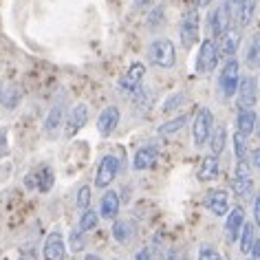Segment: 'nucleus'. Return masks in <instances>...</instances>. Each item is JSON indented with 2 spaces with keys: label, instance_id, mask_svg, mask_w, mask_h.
<instances>
[{
  "label": "nucleus",
  "instance_id": "nucleus-1",
  "mask_svg": "<svg viewBox=\"0 0 260 260\" xmlns=\"http://www.w3.org/2000/svg\"><path fill=\"white\" fill-rule=\"evenodd\" d=\"M148 57H150V62L154 64V67L172 69L174 62H177V51H174L172 40H168V38L154 40L150 47H148Z\"/></svg>",
  "mask_w": 260,
  "mask_h": 260
},
{
  "label": "nucleus",
  "instance_id": "nucleus-2",
  "mask_svg": "<svg viewBox=\"0 0 260 260\" xmlns=\"http://www.w3.org/2000/svg\"><path fill=\"white\" fill-rule=\"evenodd\" d=\"M238 82H240V64H238V60L230 57V60L225 62L223 71H220V75H218V86H220L223 97H234L236 95Z\"/></svg>",
  "mask_w": 260,
  "mask_h": 260
},
{
  "label": "nucleus",
  "instance_id": "nucleus-3",
  "mask_svg": "<svg viewBox=\"0 0 260 260\" xmlns=\"http://www.w3.org/2000/svg\"><path fill=\"white\" fill-rule=\"evenodd\" d=\"M212 128H214V115L210 108H201L197 117H194V123H192V137H194V146L201 148L210 139L212 135Z\"/></svg>",
  "mask_w": 260,
  "mask_h": 260
},
{
  "label": "nucleus",
  "instance_id": "nucleus-4",
  "mask_svg": "<svg viewBox=\"0 0 260 260\" xmlns=\"http://www.w3.org/2000/svg\"><path fill=\"white\" fill-rule=\"evenodd\" d=\"M119 159L115 157V154H106V157H102L100 166H97V174H95V187H100V190H106V187L113 183L117 179V174H119Z\"/></svg>",
  "mask_w": 260,
  "mask_h": 260
},
{
  "label": "nucleus",
  "instance_id": "nucleus-5",
  "mask_svg": "<svg viewBox=\"0 0 260 260\" xmlns=\"http://www.w3.org/2000/svg\"><path fill=\"white\" fill-rule=\"evenodd\" d=\"M218 64V49L212 40H203L201 42V49H199V55H197V73L199 75H207L216 69Z\"/></svg>",
  "mask_w": 260,
  "mask_h": 260
},
{
  "label": "nucleus",
  "instance_id": "nucleus-6",
  "mask_svg": "<svg viewBox=\"0 0 260 260\" xmlns=\"http://www.w3.org/2000/svg\"><path fill=\"white\" fill-rule=\"evenodd\" d=\"M199 40V9L185 11L183 20H181V44L183 49H190Z\"/></svg>",
  "mask_w": 260,
  "mask_h": 260
},
{
  "label": "nucleus",
  "instance_id": "nucleus-7",
  "mask_svg": "<svg viewBox=\"0 0 260 260\" xmlns=\"http://www.w3.org/2000/svg\"><path fill=\"white\" fill-rule=\"evenodd\" d=\"M236 95H238V106L240 108H253L256 106V102H258V84H256V80H253L251 75L240 77Z\"/></svg>",
  "mask_w": 260,
  "mask_h": 260
},
{
  "label": "nucleus",
  "instance_id": "nucleus-8",
  "mask_svg": "<svg viewBox=\"0 0 260 260\" xmlns=\"http://www.w3.org/2000/svg\"><path fill=\"white\" fill-rule=\"evenodd\" d=\"M44 260H64L67 258V245H64V236L60 230H53L44 240Z\"/></svg>",
  "mask_w": 260,
  "mask_h": 260
},
{
  "label": "nucleus",
  "instance_id": "nucleus-9",
  "mask_svg": "<svg viewBox=\"0 0 260 260\" xmlns=\"http://www.w3.org/2000/svg\"><path fill=\"white\" fill-rule=\"evenodd\" d=\"M86 121H88V106L86 104H77V106L71 108V113L67 117V130H64V135H67L69 139L75 137V135L86 126Z\"/></svg>",
  "mask_w": 260,
  "mask_h": 260
},
{
  "label": "nucleus",
  "instance_id": "nucleus-10",
  "mask_svg": "<svg viewBox=\"0 0 260 260\" xmlns=\"http://www.w3.org/2000/svg\"><path fill=\"white\" fill-rule=\"evenodd\" d=\"M119 119H121V113L117 106H106L97 117V130H100L102 137H110V135L117 130L119 126Z\"/></svg>",
  "mask_w": 260,
  "mask_h": 260
},
{
  "label": "nucleus",
  "instance_id": "nucleus-11",
  "mask_svg": "<svg viewBox=\"0 0 260 260\" xmlns=\"http://www.w3.org/2000/svg\"><path fill=\"white\" fill-rule=\"evenodd\" d=\"M64 115H67V100H64V95L60 100L53 102V106H51L47 119H44V133L47 135H55L60 126L64 123Z\"/></svg>",
  "mask_w": 260,
  "mask_h": 260
},
{
  "label": "nucleus",
  "instance_id": "nucleus-12",
  "mask_svg": "<svg viewBox=\"0 0 260 260\" xmlns=\"http://www.w3.org/2000/svg\"><path fill=\"white\" fill-rule=\"evenodd\" d=\"M205 210H210L214 216H227V212H230V197H227L225 190H212L207 192V197L203 201Z\"/></svg>",
  "mask_w": 260,
  "mask_h": 260
},
{
  "label": "nucleus",
  "instance_id": "nucleus-13",
  "mask_svg": "<svg viewBox=\"0 0 260 260\" xmlns=\"http://www.w3.org/2000/svg\"><path fill=\"white\" fill-rule=\"evenodd\" d=\"M144 77H146V67H144V64H141V62L130 64V69L126 71V75L119 80V88L126 90V93H135V90L141 86Z\"/></svg>",
  "mask_w": 260,
  "mask_h": 260
},
{
  "label": "nucleus",
  "instance_id": "nucleus-14",
  "mask_svg": "<svg viewBox=\"0 0 260 260\" xmlns=\"http://www.w3.org/2000/svg\"><path fill=\"white\" fill-rule=\"evenodd\" d=\"M137 236V225L130 218H117L113 223V238L119 245H130Z\"/></svg>",
  "mask_w": 260,
  "mask_h": 260
},
{
  "label": "nucleus",
  "instance_id": "nucleus-15",
  "mask_svg": "<svg viewBox=\"0 0 260 260\" xmlns=\"http://www.w3.org/2000/svg\"><path fill=\"white\" fill-rule=\"evenodd\" d=\"M157 157H159V150L154 144H148V146H141L137 152H135V159H133V170H148L157 164Z\"/></svg>",
  "mask_w": 260,
  "mask_h": 260
},
{
  "label": "nucleus",
  "instance_id": "nucleus-16",
  "mask_svg": "<svg viewBox=\"0 0 260 260\" xmlns=\"http://www.w3.org/2000/svg\"><path fill=\"white\" fill-rule=\"evenodd\" d=\"M245 225V210L243 207H234V210L227 212V220H225V234H227V240L234 243V240L238 238L240 230H243Z\"/></svg>",
  "mask_w": 260,
  "mask_h": 260
},
{
  "label": "nucleus",
  "instance_id": "nucleus-17",
  "mask_svg": "<svg viewBox=\"0 0 260 260\" xmlns=\"http://www.w3.org/2000/svg\"><path fill=\"white\" fill-rule=\"evenodd\" d=\"M119 194H117L115 190H106L102 197V203H100V216L106 218V220H113L117 218V214H119Z\"/></svg>",
  "mask_w": 260,
  "mask_h": 260
},
{
  "label": "nucleus",
  "instance_id": "nucleus-18",
  "mask_svg": "<svg viewBox=\"0 0 260 260\" xmlns=\"http://www.w3.org/2000/svg\"><path fill=\"white\" fill-rule=\"evenodd\" d=\"M230 24H232V16H230V11H227V5L220 3L218 9H214V14H212V34L220 38L230 29Z\"/></svg>",
  "mask_w": 260,
  "mask_h": 260
},
{
  "label": "nucleus",
  "instance_id": "nucleus-19",
  "mask_svg": "<svg viewBox=\"0 0 260 260\" xmlns=\"http://www.w3.org/2000/svg\"><path fill=\"white\" fill-rule=\"evenodd\" d=\"M258 126V117L256 113H253V108H240V113L236 117V128H238V133H243V135H249L256 130Z\"/></svg>",
  "mask_w": 260,
  "mask_h": 260
},
{
  "label": "nucleus",
  "instance_id": "nucleus-20",
  "mask_svg": "<svg viewBox=\"0 0 260 260\" xmlns=\"http://www.w3.org/2000/svg\"><path fill=\"white\" fill-rule=\"evenodd\" d=\"M22 100V93L20 88L14 86V84H3L0 82V104L5 108H16Z\"/></svg>",
  "mask_w": 260,
  "mask_h": 260
},
{
  "label": "nucleus",
  "instance_id": "nucleus-21",
  "mask_svg": "<svg viewBox=\"0 0 260 260\" xmlns=\"http://www.w3.org/2000/svg\"><path fill=\"white\" fill-rule=\"evenodd\" d=\"M218 172H220L218 157H216V154H210V157H205L203 161H201V168H199L197 177L201 181H212V179L218 177Z\"/></svg>",
  "mask_w": 260,
  "mask_h": 260
},
{
  "label": "nucleus",
  "instance_id": "nucleus-22",
  "mask_svg": "<svg viewBox=\"0 0 260 260\" xmlns=\"http://www.w3.org/2000/svg\"><path fill=\"white\" fill-rule=\"evenodd\" d=\"M238 47H240V34H238V31L227 29L225 34L220 36V47H218V51H220L223 55L232 57V55L238 51Z\"/></svg>",
  "mask_w": 260,
  "mask_h": 260
},
{
  "label": "nucleus",
  "instance_id": "nucleus-23",
  "mask_svg": "<svg viewBox=\"0 0 260 260\" xmlns=\"http://www.w3.org/2000/svg\"><path fill=\"white\" fill-rule=\"evenodd\" d=\"M245 62L247 67H249L251 71L260 69V34H256L251 38L249 47H247V55H245Z\"/></svg>",
  "mask_w": 260,
  "mask_h": 260
},
{
  "label": "nucleus",
  "instance_id": "nucleus-24",
  "mask_svg": "<svg viewBox=\"0 0 260 260\" xmlns=\"http://www.w3.org/2000/svg\"><path fill=\"white\" fill-rule=\"evenodd\" d=\"M238 238H240V251L249 253L253 243H256V225H253V223H245L243 230H240V234H238Z\"/></svg>",
  "mask_w": 260,
  "mask_h": 260
},
{
  "label": "nucleus",
  "instance_id": "nucleus-25",
  "mask_svg": "<svg viewBox=\"0 0 260 260\" xmlns=\"http://www.w3.org/2000/svg\"><path fill=\"white\" fill-rule=\"evenodd\" d=\"M256 7H258V0H243V3H240V9H238V22H240V27H247V24L253 20Z\"/></svg>",
  "mask_w": 260,
  "mask_h": 260
},
{
  "label": "nucleus",
  "instance_id": "nucleus-26",
  "mask_svg": "<svg viewBox=\"0 0 260 260\" xmlns=\"http://www.w3.org/2000/svg\"><path fill=\"white\" fill-rule=\"evenodd\" d=\"M225 141H227V133H225V126H218V128H212V135H210V148L214 154H220L225 150Z\"/></svg>",
  "mask_w": 260,
  "mask_h": 260
},
{
  "label": "nucleus",
  "instance_id": "nucleus-27",
  "mask_svg": "<svg viewBox=\"0 0 260 260\" xmlns=\"http://www.w3.org/2000/svg\"><path fill=\"white\" fill-rule=\"evenodd\" d=\"M185 123H187V115H179V117H174V119H170V121L161 123V126H159V135H164V137H168V135H174V133H179V130H183Z\"/></svg>",
  "mask_w": 260,
  "mask_h": 260
},
{
  "label": "nucleus",
  "instance_id": "nucleus-28",
  "mask_svg": "<svg viewBox=\"0 0 260 260\" xmlns=\"http://www.w3.org/2000/svg\"><path fill=\"white\" fill-rule=\"evenodd\" d=\"M97 223H100V214H97L95 210H82V216H80V223H77V230H82L84 234L95 230Z\"/></svg>",
  "mask_w": 260,
  "mask_h": 260
},
{
  "label": "nucleus",
  "instance_id": "nucleus-29",
  "mask_svg": "<svg viewBox=\"0 0 260 260\" xmlns=\"http://www.w3.org/2000/svg\"><path fill=\"white\" fill-rule=\"evenodd\" d=\"M36 187L40 192H49L51 187H53V181H55V177H53V172H51V168H42L40 172L36 174Z\"/></svg>",
  "mask_w": 260,
  "mask_h": 260
},
{
  "label": "nucleus",
  "instance_id": "nucleus-30",
  "mask_svg": "<svg viewBox=\"0 0 260 260\" xmlns=\"http://www.w3.org/2000/svg\"><path fill=\"white\" fill-rule=\"evenodd\" d=\"M185 93H174V95H170L168 100L164 102V113H174L177 108H181L185 104Z\"/></svg>",
  "mask_w": 260,
  "mask_h": 260
},
{
  "label": "nucleus",
  "instance_id": "nucleus-31",
  "mask_svg": "<svg viewBox=\"0 0 260 260\" xmlns=\"http://www.w3.org/2000/svg\"><path fill=\"white\" fill-rule=\"evenodd\" d=\"M234 154H236V159H245L247 157V135L238 133L234 135Z\"/></svg>",
  "mask_w": 260,
  "mask_h": 260
},
{
  "label": "nucleus",
  "instance_id": "nucleus-32",
  "mask_svg": "<svg viewBox=\"0 0 260 260\" xmlns=\"http://www.w3.org/2000/svg\"><path fill=\"white\" fill-rule=\"evenodd\" d=\"M251 185H253L251 174L249 177H234V192H236L238 197H245V194L251 190Z\"/></svg>",
  "mask_w": 260,
  "mask_h": 260
},
{
  "label": "nucleus",
  "instance_id": "nucleus-33",
  "mask_svg": "<svg viewBox=\"0 0 260 260\" xmlns=\"http://www.w3.org/2000/svg\"><path fill=\"white\" fill-rule=\"evenodd\" d=\"M69 245H71V251H82L86 247V238H84V232L82 230H73L69 236Z\"/></svg>",
  "mask_w": 260,
  "mask_h": 260
},
{
  "label": "nucleus",
  "instance_id": "nucleus-34",
  "mask_svg": "<svg viewBox=\"0 0 260 260\" xmlns=\"http://www.w3.org/2000/svg\"><path fill=\"white\" fill-rule=\"evenodd\" d=\"M75 205L80 207V210H88V205H90V187H88V185H82L80 190H77V201H75Z\"/></svg>",
  "mask_w": 260,
  "mask_h": 260
},
{
  "label": "nucleus",
  "instance_id": "nucleus-35",
  "mask_svg": "<svg viewBox=\"0 0 260 260\" xmlns=\"http://www.w3.org/2000/svg\"><path fill=\"white\" fill-rule=\"evenodd\" d=\"M199 260H223V256L214 249L212 245H201L199 249Z\"/></svg>",
  "mask_w": 260,
  "mask_h": 260
},
{
  "label": "nucleus",
  "instance_id": "nucleus-36",
  "mask_svg": "<svg viewBox=\"0 0 260 260\" xmlns=\"http://www.w3.org/2000/svg\"><path fill=\"white\" fill-rule=\"evenodd\" d=\"M161 22H164V7H154L150 14H148V27L154 29V27H159Z\"/></svg>",
  "mask_w": 260,
  "mask_h": 260
},
{
  "label": "nucleus",
  "instance_id": "nucleus-37",
  "mask_svg": "<svg viewBox=\"0 0 260 260\" xmlns=\"http://www.w3.org/2000/svg\"><path fill=\"white\" fill-rule=\"evenodd\" d=\"M223 3L227 5V11H230V16H232V20L238 16V9H240V3L243 0H223Z\"/></svg>",
  "mask_w": 260,
  "mask_h": 260
},
{
  "label": "nucleus",
  "instance_id": "nucleus-38",
  "mask_svg": "<svg viewBox=\"0 0 260 260\" xmlns=\"http://www.w3.org/2000/svg\"><path fill=\"white\" fill-rule=\"evenodd\" d=\"M7 150H9L7 130H5V128H0V157H3V154H7Z\"/></svg>",
  "mask_w": 260,
  "mask_h": 260
},
{
  "label": "nucleus",
  "instance_id": "nucleus-39",
  "mask_svg": "<svg viewBox=\"0 0 260 260\" xmlns=\"http://www.w3.org/2000/svg\"><path fill=\"white\" fill-rule=\"evenodd\" d=\"M135 260H152V251L150 247H141V249L135 253Z\"/></svg>",
  "mask_w": 260,
  "mask_h": 260
},
{
  "label": "nucleus",
  "instance_id": "nucleus-40",
  "mask_svg": "<svg viewBox=\"0 0 260 260\" xmlns=\"http://www.w3.org/2000/svg\"><path fill=\"white\" fill-rule=\"evenodd\" d=\"M253 225H260V194L256 197V201H253Z\"/></svg>",
  "mask_w": 260,
  "mask_h": 260
},
{
  "label": "nucleus",
  "instance_id": "nucleus-41",
  "mask_svg": "<svg viewBox=\"0 0 260 260\" xmlns=\"http://www.w3.org/2000/svg\"><path fill=\"white\" fill-rule=\"evenodd\" d=\"M251 260H260V240L256 238V243H253V247H251Z\"/></svg>",
  "mask_w": 260,
  "mask_h": 260
},
{
  "label": "nucleus",
  "instance_id": "nucleus-42",
  "mask_svg": "<svg viewBox=\"0 0 260 260\" xmlns=\"http://www.w3.org/2000/svg\"><path fill=\"white\" fill-rule=\"evenodd\" d=\"M251 164L256 166V168H260V146L253 148V152H251Z\"/></svg>",
  "mask_w": 260,
  "mask_h": 260
},
{
  "label": "nucleus",
  "instance_id": "nucleus-43",
  "mask_svg": "<svg viewBox=\"0 0 260 260\" xmlns=\"http://www.w3.org/2000/svg\"><path fill=\"white\" fill-rule=\"evenodd\" d=\"M168 260H185V256L179 249H172L170 253H168Z\"/></svg>",
  "mask_w": 260,
  "mask_h": 260
},
{
  "label": "nucleus",
  "instance_id": "nucleus-44",
  "mask_svg": "<svg viewBox=\"0 0 260 260\" xmlns=\"http://www.w3.org/2000/svg\"><path fill=\"white\" fill-rule=\"evenodd\" d=\"M146 5H150V0H135V7H146Z\"/></svg>",
  "mask_w": 260,
  "mask_h": 260
},
{
  "label": "nucleus",
  "instance_id": "nucleus-45",
  "mask_svg": "<svg viewBox=\"0 0 260 260\" xmlns=\"http://www.w3.org/2000/svg\"><path fill=\"white\" fill-rule=\"evenodd\" d=\"M210 3H212V0H197V7L203 9V7H207V5H210Z\"/></svg>",
  "mask_w": 260,
  "mask_h": 260
},
{
  "label": "nucleus",
  "instance_id": "nucleus-46",
  "mask_svg": "<svg viewBox=\"0 0 260 260\" xmlns=\"http://www.w3.org/2000/svg\"><path fill=\"white\" fill-rule=\"evenodd\" d=\"M84 260H102V258L97 256V253H86V256H84Z\"/></svg>",
  "mask_w": 260,
  "mask_h": 260
},
{
  "label": "nucleus",
  "instance_id": "nucleus-47",
  "mask_svg": "<svg viewBox=\"0 0 260 260\" xmlns=\"http://www.w3.org/2000/svg\"><path fill=\"white\" fill-rule=\"evenodd\" d=\"M258 135H260V126H258Z\"/></svg>",
  "mask_w": 260,
  "mask_h": 260
},
{
  "label": "nucleus",
  "instance_id": "nucleus-48",
  "mask_svg": "<svg viewBox=\"0 0 260 260\" xmlns=\"http://www.w3.org/2000/svg\"><path fill=\"white\" fill-rule=\"evenodd\" d=\"M115 260H117V258H115Z\"/></svg>",
  "mask_w": 260,
  "mask_h": 260
}]
</instances>
